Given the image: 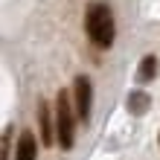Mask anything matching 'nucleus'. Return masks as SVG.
Segmentation results:
<instances>
[{"label": "nucleus", "mask_w": 160, "mask_h": 160, "mask_svg": "<svg viewBox=\"0 0 160 160\" xmlns=\"http://www.w3.org/2000/svg\"><path fill=\"white\" fill-rule=\"evenodd\" d=\"M84 29H88V38L96 47H111L114 44V35H117L111 9L105 3H90L88 15H84Z\"/></svg>", "instance_id": "nucleus-1"}, {"label": "nucleus", "mask_w": 160, "mask_h": 160, "mask_svg": "<svg viewBox=\"0 0 160 160\" xmlns=\"http://www.w3.org/2000/svg\"><path fill=\"white\" fill-rule=\"evenodd\" d=\"M55 140L61 148H73L76 143V114H73L67 90H58L55 96Z\"/></svg>", "instance_id": "nucleus-2"}, {"label": "nucleus", "mask_w": 160, "mask_h": 160, "mask_svg": "<svg viewBox=\"0 0 160 160\" xmlns=\"http://www.w3.org/2000/svg\"><path fill=\"white\" fill-rule=\"evenodd\" d=\"M73 99H76V114L82 119L90 117V102H93V84L88 76H79L76 84H73Z\"/></svg>", "instance_id": "nucleus-3"}, {"label": "nucleus", "mask_w": 160, "mask_h": 160, "mask_svg": "<svg viewBox=\"0 0 160 160\" xmlns=\"http://www.w3.org/2000/svg\"><path fill=\"white\" fill-rule=\"evenodd\" d=\"M15 160H38V143H35V134H32V131H23V134L18 137Z\"/></svg>", "instance_id": "nucleus-4"}, {"label": "nucleus", "mask_w": 160, "mask_h": 160, "mask_svg": "<svg viewBox=\"0 0 160 160\" xmlns=\"http://www.w3.org/2000/svg\"><path fill=\"white\" fill-rule=\"evenodd\" d=\"M38 122H41V140H44V146H52L55 143V122L50 117V105H47V102L38 105Z\"/></svg>", "instance_id": "nucleus-5"}, {"label": "nucleus", "mask_w": 160, "mask_h": 160, "mask_svg": "<svg viewBox=\"0 0 160 160\" xmlns=\"http://www.w3.org/2000/svg\"><path fill=\"white\" fill-rule=\"evenodd\" d=\"M157 67H160V64H157L154 55H146V58L140 61V67H137V82L140 84H148V82L157 76Z\"/></svg>", "instance_id": "nucleus-6"}, {"label": "nucleus", "mask_w": 160, "mask_h": 160, "mask_svg": "<svg viewBox=\"0 0 160 160\" xmlns=\"http://www.w3.org/2000/svg\"><path fill=\"white\" fill-rule=\"evenodd\" d=\"M148 105H152V96H148V93H143V90L128 93V111H131L134 117L146 114V111H148Z\"/></svg>", "instance_id": "nucleus-7"}]
</instances>
